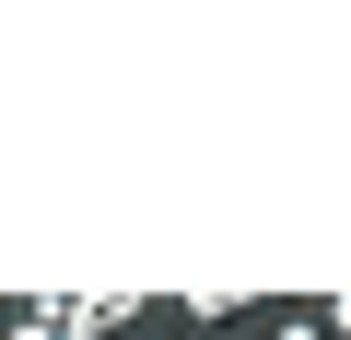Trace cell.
I'll use <instances>...</instances> for the list:
<instances>
[{
	"mask_svg": "<svg viewBox=\"0 0 351 340\" xmlns=\"http://www.w3.org/2000/svg\"><path fill=\"white\" fill-rule=\"evenodd\" d=\"M176 317H188V328H199V340H211V328H223V317H246V293H223V282H211V293H176Z\"/></svg>",
	"mask_w": 351,
	"mask_h": 340,
	"instance_id": "cell-1",
	"label": "cell"
},
{
	"mask_svg": "<svg viewBox=\"0 0 351 340\" xmlns=\"http://www.w3.org/2000/svg\"><path fill=\"white\" fill-rule=\"evenodd\" d=\"M0 340H71V328H59L47 305H12V317H0Z\"/></svg>",
	"mask_w": 351,
	"mask_h": 340,
	"instance_id": "cell-2",
	"label": "cell"
},
{
	"mask_svg": "<svg viewBox=\"0 0 351 340\" xmlns=\"http://www.w3.org/2000/svg\"><path fill=\"white\" fill-rule=\"evenodd\" d=\"M316 317V340H351V293H328V305H304Z\"/></svg>",
	"mask_w": 351,
	"mask_h": 340,
	"instance_id": "cell-3",
	"label": "cell"
},
{
	"mask_svg": "<svg viewBox=\"0 0 351 340\" xmlns=\"http://www.w3.org/2000/svg\"><path fill=\"white\" fill-rule=\"evenodd\" d=\"M269 340H316V317H304V305H293V317H269Z\"/></svg>",
	"mask_w": 351,
	"mask_h": 340,
	"instance_id": "cell-4",
	"label": "cell"
},
{
	"mask_svg": "<svg viewBox=\"0 0 351 340\" xmlns=\"http://www.w3.org/2000/svg\"><path fill=\"white\" fill-rule=\"evenodd\" d=\"M234 340H269V328H234Z\"/></svg>",
	"mask_w": 351,
	"mask_h": 340,
	"instance_id": "cell-5",
	"label": "cell"
},
{
	"mask_svg": "<svg viewBox=\"0 0 351 340\" xmlns=\"http://www.w3.org/2000/svg\"><path fill=\"white\" fill-rule=\"evenodd\" d=\"M0 317H12V293H0Z\"/></svg>",
	"mask_w": 351,
	"mask_h": 340,
	"instance_id": "cell-6",
	"label": "cell"
}]
</instances>
